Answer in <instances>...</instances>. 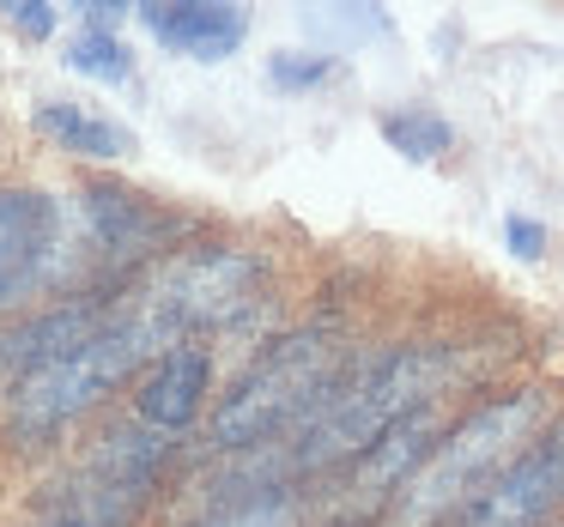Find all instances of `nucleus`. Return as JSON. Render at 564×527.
Masks as SVG:
<instances>
[{"label": "nucleus", "mask_w": 564, "mask_h": 527, "mask_svg": "<svg viewBox=\"0 0 564 527\" xmlns=\"http://www.w3.org/2000/svg\"><path fill=\"white\" fill-rule=\"evenodd\" d=\"M462 358L455 345H394L365 364H346L340 382L322 394V406L273 449H256L231 466L225 491L249 485H297V473H328L365 454L389 425H401L419 406H437V394L455 382Z\"/></svg>", "instance_id": "f257e3e1"}, {"label": "nucleus", "mask_w": 564, "mask_h": 527, "mask_svg": "<svg viewBox=\"0 0 564 527\" xmlns=\"http://www.w3.org/2000/svg\"><path fill=\"white\" fill-rule=\"evenodd\" d=\"M159 352H171V340L140 316L134 297H116L91 333H79L74 345H62L55 358L13 376L7 425L19 437H50V430L74 425L79 413H91L104 394H116L128 376H140Z\"/></svg>", "instance_id": "f03ea898"}, {"label": "nucleus", "mask_w": 564, "mask_h": 527, "mask_svg": "<svg viewBox=\"0 0 564 527\" xmlns=\"http://www.w3.org/2000/svg\"><path fill=\"white\" fill-rule=\"evenodd\" d=\"M540 418H546V394L540 388H516L474 406L462 425H449L431 442V454L413 466V479L394 491L389 527H443L462 503H474L510 466V454H522L534 442Z\"/></svg>", "instance_id": "7ed1b4c3"}, {"label": "nucleus", "mask_w": 564, "mask_h": 527, "mask_svg": "<svg viewBox=\"0 0 564 527\" xmlns=\"http://www.w3.org/2000/svg\"><path fill=\"white\" fill-rule=\"evenodd\" d=\"M346 352L328 328H297L285 340H273L243 376L225 388V400L207 418V442L219 454H256L273 449L280 437H292L310 413L322 406V394L340 382Z\"/></svg>", "instance_id": "20e7f679"}, {"label": "nucleus", "mask_w": 564, "mask_h": 527, "mask_svg": "<svg viewBox=\"0 0 564 527\" xmlns=\"http://www.w3.org/2000/svg\"><path fill=\"white\" fill-rule=\"evenodd\" d=\"M261 261L249 249H176L152 273H140L134 309L164 333L171 345L195 340V333L231 328L261 304Z\"/></svg>", "instance_id": "39448f33"}, {"label": "nucleus", "mask_w": 564, "mask_h": 527, "mask_svg": "<svg viewBox=\"0 0 564 527\" xmlns=\"http://www.w3.org/2000/svg\"><path fill=\"white\" fill-rule=\"evenodd\" d=\"M558 503H564V418L534 430V442L522 454H510V466L474 503H462L443 527H540Z\"/></svg>", "instance_id": "423d86ee"}, {"label": "nucleus", "mask_w": 564, "mask_h": 527, "mask_svg": "<svg viewBox=\"0 0 564 527\" xmlns=\"http://www.w3.org/2000/svg\"><path fill=\"white\" fill-rule=\"evenodd\" d=\"M431 442H437V406H419L401 425H389L365 454H352V461L340 466L346 473L340 479V509L365 515V509H377L382 497H394V491L413 479V466L431 454Z\"/></svg>", "instance_id": "0eeeda50"}, {"label": "nucleus", "mask_w": 564, "mask_h": 527, "mask_svg": "<svg viewBox=\"0 0 564 527\" xmlns=\"http://www.w3.org/2000/svg\"><path fill=\"white\" fill-rule=\"evenodd\" d=\"M62 249V207L37 188H0V304L43 279Z\"/></svg>", "instance_id": "6e6552de"}, {"label": "nucleus", "mask_w": 564, "mask_h": 527, "mask_svg": "<svg viewBox=\"0 0 564 527\" xmlns=\"http://www.w3.org/2000/svg\"><path fill=\"white\" fill-rule=\"evenodd\" d=\"M207 382H213V358L207 345L183 340L171 352H159L147 370H140V394H134V418L159 437H176V430L195 425L200 400H207Z\"/></svg>", "instance_id": "1a4fd4ad"}, {"label": "nucleus", "mask_w": 564, "mask_h": 527, "mask_svg": "<svg viewBox=\"0 0 564 527\" xmlns=\"http://www.w3.org/2000/svg\"><path fill=\"white\" fill-rule=\"evenodd\" d=\"M79 212H86V237L98 243V255H110V261H140L147 249H159L176 237L171 212H159L147 195H128V188H86V195H79Z\"/></svg>", "instance_id": "9d476101"}, {"label": "nucleus", "mask_w": 564, "mask_h": 527, "mask_svg": "<svg viewBox=\"0 0 564 527\" xmlns=\"http://www.w3.org/2000/svg\"><path fill=\"white\" fill-rule=\"evenodd\" d=\"M140 19L164 50L188 55V62H225L249 31V19L237 7H219V0H164V7H140Z\"/></svg>", "instance_id": "9b49d317"}, {"label": "nucleus", "mask_w": 564, "mask_h": 527, "mask_svg": "<svg viewBox=\"0 0 564 527\" xmlns=\"http://www.w3.org/2000/svg\"><path fill=\"white\" fill-rule=\"evenodd\" d=\"M195 527H304V491L297 485H249L225 491Z\"/></svg>", "instance_id": "f8f14e48"}, {"label": "nucleus", "mask_w": 564, "mask_h": 527, "mask_svg": "<svg viewBox=\"0 0 564 527\" xmlns=\"http://www.w3.org/2000/svg\"><path fill=\"white\" fill-rule=\"evenodd\" d=\"M37 128L55 140V146L79 152V158H122L128 134L110 122V116H91L86 103H37Z\"/></svg>", "instance_id": "ddd939ff"}, {"label": "nucleus", "mask_w": 564, "mask_h": 527, "mask_svg": "<svg viewBox=\"0 0 564 527\" xmlns=\"http://www.w3.org/2000/svg\"><path fill=\"white\" fill-rule=\"evenodd\" d=\"M377 134L401 152L406 164H431L455 146V128L449 116H437L431 103H401V110H382L377 116Z\"/></svg>", "instance_id": "4468645a"}, {"label": "nucleus", "mask_w": 564, "mask_h": 527, "mask_svg": "<svg viewBox=\"0 0 564 527\" xmlns=\"http://www.w3.org/2000/svg\"><path fill=\"white\" fill-rule=\"evenodd\" d=\"M67 62L91 79H128L134 74V55H128V43L116 37V31H86V37L67 50Z\"/></svg>", "instance_id": "2eb2a0df"}, {"label": "nucleus", "mask_w": 564, "mask_h": 527, "mask_svg": "<svg viewBox=\"0 0 564 527\" xmlns=\"http://www.w3.org/2000/svg\"><path fill=\"white\" fill-rule=\"evenodd\" d=\"M328 74H334V55H273L268 62V79L285 86V91H310V86H322Z\"/></svg>", "instance_id": "dca6fc26"}, {"label": "nucleus", "mask_w": 564, "mask_h": 527, "mask_svg": "<svg viewBox=\"0 0 564 527\" xmlns=\"http://www.w3.org/2000/svg\"><path fill=\"white\" fill-rule=\"evenodd\" d=\"M503 243H510V255L540 261V255H546V224L528 219V212H510V219H503Z\"/></svg>", "instance_id": "f3484780"}, {"label": "nucleus", "mask_w": 564, "mask_h": 527, "mask_svg": "<svg viewBox=\"0 0 564 527\" xmlns=\"http://www.w3.org/2000/svg\"><path fill=\"white\" fill-rule=\"evenodd\" d=\"M7 19H13L25 37H50L55 31V13L43 7V0H7Z\"/></svg>", "instance_id": "a211bd4d"}]
</instances>
